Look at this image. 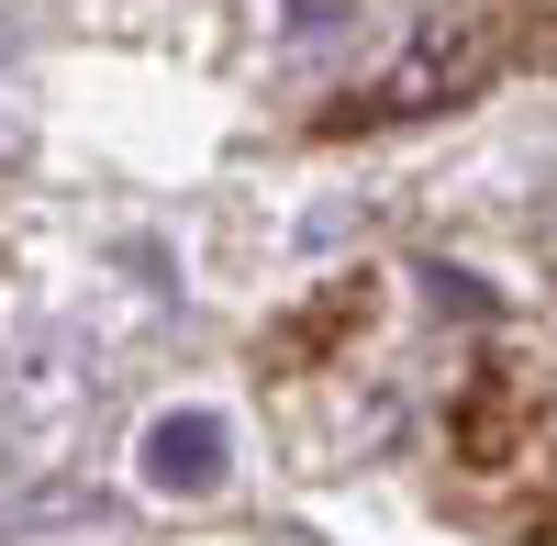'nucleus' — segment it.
<instances>
[{
  "instance_id": "1",
  "label": "nucleus",
  "mask_w": 557,
  "mask_h": 546,
  "mask_svg": "<svg viewBox=\"0 0 557 546\" xmlns=\"http://www.w3.org/2000/svg\"><path fill=\"white\" fill-rule=\"evenodd\" d=\"M223 469H235L223 413H157L146 446H134V480H146L157 502H201V491H223Z\"/></svg>"
},
{
  "instance_id": "2",
  "label": "nucleus",
  "mask_w": 557,
  "mask_h": 546,
  "mask_svg": "<svg viewBox=\"0 0 557 546\" xmlns=\"http://www.w3.org/2000/svg\"><path fill=\"white\" fill-rule=\"evenodd\" d=\"M469 78H480V34H424V45L380 78V101H346V112H335V134H357V123H412V112L457 101Z\"/></svg>"
},
{
  "instance_id": "3",
  "label": "nucleus",
  "mask_w": 557,
  "mask_h": 546,
  "mask_svg": "<svg viewBox=\"0 0 557 546\" xmlns=\"http://www.w3.org/2000/svg\"><path fill=\"white\" fill-rule=\"evenodd\" d=\"M278 23H290V34H323V23H357V0H278Z\"/></svg>"
}]
</instances>
